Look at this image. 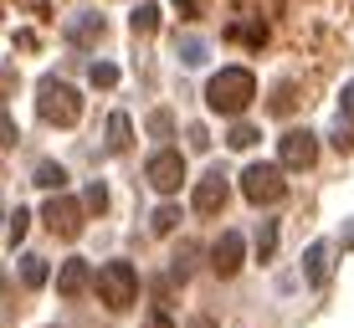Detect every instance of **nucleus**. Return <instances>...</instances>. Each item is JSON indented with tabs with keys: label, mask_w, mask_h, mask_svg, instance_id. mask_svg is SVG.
I'll return each instance as SVG.
<instances>
[{
	"label": "nucleus",
	"mask_w": 354,
	"mask_h": 328,
	"mask_svg": "<svg viewBox=\"0 0 354 328\" xmlns=\"http://www.w3.org/2000/svg\"><path fill=\"white\" fill-rule=\"evenodd\" d=\"M46 277H52V267H46L41 257H21V282L26 287H41Z\"/></svg>",
	"instance_id": "dca6fc26"
},
{
	"label": "nucleus",
	"mask_w": 354,
	"mask_h": 328,
	"mask_svg": "<svg viewBox=\"0 0 354 328\" xmlns=\"http://www.w3.org/2000/svg\"><path fill=\"white\" fill-rule=\"evenodd\" d=\"M36 118L41 124H52V128H72L82 118V98H77V88L62 77H41L36 82Z\"/></svg>",
	"instance_id": "7ed1b4c3"
},
{
	"label": "nucleus",
	"mask_w": 354,
	"mask_h": 328,
	"mask_svg": "<svg viewBox=\"0 0 354 328\" xmlns=\"http://www.w3.org/2000/svg\"><path fill=\"white\" fill-rule=\"evenodd\" d=\"M257 98V77H252L247 67H221L211 72V82H205V103H211V113H226V118H241V108Z\"/></svg>",
	"instance_id": "f257e3e1"
},
{
	"label": "nucleus",
	"mask_w": 354,
	"mask_h": 328,
	"mask_svg": "<svg viewBox=\"0 0 354 328\" xmlns=\"http://www.w3.org/2000/svg\"><path fill=\"white\" fill-rule=\"evenodd\" d=\"M272 251H277V221H262V231H257V262H272Z\"/></svg>",
	"instance_id": "a211bd4d"
},
{
	"label": "nucleus",
	"mask_w": 354,
	"mask_h": 328,
	"mask_svg": "<svg viewBox=\"0 0 354 328\" xmlns=\"http://www.w3.org/2000/svg\"><path fill=\"white\" fill-rule=\"evenodd\" d=\"M144 328H175V323H169V313H154V318L144 323Z\"/></svg>",
	"instance_id": "7c9ffc66"
},
{
	"label": "nucleus",
	"mask_w": 354,
	"mask_h": 328,
	"mask_svg": "<svg viewBox=\"0 0 354 328\" xmlns=\"http://www.w3.org/2000/svg\"><path fill=\"white\" fill-rule=\"evenodd\" d=\"M180 62H185V67L205 62V36H180Z\"/></svg>",
	"instance_id": "f3484780"
},
{
	"label": "nucleus",
	"mask_w": 354,
	"mask_h": 328,
	"mask_svg": "<svg viewBox=\"0 0 354 328\" xmlns=\"http://www.w3.org/2000/svg\"><path fill=\"white\" fill-rule=\"evenodd\" d=\"M334 149H354V77L339 98V124H334Z\"/></svg>",
	"instance_id": "9b49d317"
},
{
	"label": "nucleus",
	"mask_w": 354,
	"mask_h": 328,
	"mask_svg": "<svg viewBox=\"0 0 354 328\" xmlns=\"http://www.w3.org/2000/svg\"><path fill=\"white\" fill-rule=\"evenodd\" d=\"M97 31H103V21H97L93 10H82V21H72V41H93Z\"/></svg>",
	"instance_id": "6ab92c4d"
},
{
	"label": "nucleus",
	"mask_w": 354,
	"mask_h": 328,
	"mask_svg": "<svg viewBox=\"0 0 354 328\" xmlns=\"http://www.w3.org/2000/svg\"><path fill=\"white\" fill-rule=\"evenodd\" d=\"M144 180H149L160 195H175V190L185 185V160H180V149H154L149 164H144Z\"/></svg>",
	"instance_id": "423d86ee"
},
{
	"label": "nucleus",
	"mask_w": 354,
	"mask_h": 328,
	"mask_svg": "<svg viewBox=\"0 0 354 328\" xmlns=\"http://www.w3.org/2000/svg\"><path fill=\"white\" fill-rule=\"evenodd\" d=\"M31 180H36L41 190H62V185H67L62 164H52V160H41V164H36V169H31Z\"/></svg>",
	"instance_id": "4468645a"
},
{
	"label": "nucleus",
	"mask_w": 354,
	"mask_h": 328,
	"mask_svg": "<svg viewBox=\"0 0 354 328\" xmlns=\"http://www.w3.org/2000/svg\"><path fill=\"white\" fill-rule=\"evenodd\" d=\"M241 195H247L252 205H277L288 195L283 164H247V169H241Z\"/></svg>",
	"instance_id": "20e7f679"
},
{
	"label": "nucleus",
	"mask_w": 354,
	"mask_h": 328,
	"mask_svg": "<svg viewBox=\"0 0 354 328\" xmlns=\"http://www.w3.org/2000/svg\"><path fill=\"white\" fill-rule=\"evenodd\" d=\"M129 144H133L129 113H113V118H108V149H129Z\"/></svg>",
	"instance_id": "ddd939ff"
},
{
	"label": "nucleus",
	"mask_w": 354,
	"mask_h": 328,
	"mask_svg": "<svg viewBox=\"0 0 354 328\" xmlns=\"http://www.w3.org/2000/svg\"><path fill=\"white\" fill-rule=\"evenodd\" d=\"M349 247H354V231H349Z\"/></svg>",
	"instance_id": "2f4dec72"
},
{
	"label": "nucleus",
	"mask_w": 354,
	"mask_h": 328,
	"mask_svg": "<svg viewBox=\"0 0 354 328\" xmlns=\"http://www.w3.org/2000/svg\"><path fill=\"white\" fill-rule=\"evenodd\" d=\"M88 82H93V88H118V67L113 62H93Z\"/></svg>",
	"instance_id": "412c9836"
},
{
	"label": "nucleus",
	"mask_w": 354,
	"mask_h": 328,
	"mask_svg": "<svg viewBox=\"0 0 354 328\" xmlns=\"http://www.w3.org/2000/svg\"><path fill=\"white\" fill-rule=\"evenodd\" d=\"M41 221L52 236H77V226H82V205L72 200V195H52L41 205Z\"/></svg>",
	"instance_id": "1a4fd4ad"
},
{
	"label": "nucleus",
	"mask_w": 354,
	"mask_h": 328,
	"mask_svg": "<svg viewBox=\"0 0 354 328\" xmlns=\"http://www.w3.org/2000/svg\"><path fill=\"white\" fill-rule=\"evenodd\" d=\"M226 144H231V149H252V144H257V128L236 118V124H231V133H226Z\"/></svg>",
	"instance_id": "aec40b11"
},
{
	"label": "nucleus",
	"mask_w": 354,
	"mask_h": 328,
	"mask_svg": "<svg viewBox=\"0 0 354 328\" xmlns=\"http://www.w3.org/2000/svg\"><path fill=\"white\" fill-rule=\"evenodd\" d=\"M241 262H247V236H241V231L216 236V247H211V272H216V277H236Z\"/></svg>",
	"instance_id": "6e6552de"
},
{
	"label": "nucleus",
	"mask_w": 354,
	"mask_h": 328,
	"mask_svg": "<svg viewBox=\"0 0 354 328\" xmlns=\"http://www.w3.org/2000/svg\"><path fill=\"white\" fill-rule=\"evenodd\" d=\"M26 221H31V211H10V231H6V236H10V247H16L21 236H26Z\"/></svg>",
	"instance_id": "bb28decb"
},
{
	"label": "nucleus",
	"mask_w": 354,
	"mask_h": 328,
	"mask_svg": "<svg viewBox=\"0 0 354 328\" xmlns=\"http://www.w3.org/2000/svg\"><path fill=\"white\" fill-rule=\"evenodd\" d=\"M185 133H190V144H195V149H205V144H211V133H205V124H190Z\"/></svg>",
	"instance_id": "c85d7f7f"
},
{
	"label": "nucleus",
	"mask_w": 354,
	"mask_h": 328,
	"mask_svg": "<svg viewBox=\"0 0 354 328\" xmlns=\"http://www.w3.org/2000/svg\"><path fill=\"white\" fill-rule=\"evenodd\" d=\"M190 267H195V247H180L175 267H169V282H185V277H190Z\"/></svg>",
	"instance_id": "5701e85b"
},
{
	"label": "nucleus",
	"mask_w": 354,
	"mask_h": 328,
	"mask_svg": "<svg viewBox=\"0 0 354 328\" xmlns=\"http://www.w3.org/2000/svg\"><path fill=\"white\" fill-rule=\"evenodd\" d=\"M303 277H308L313 287L328 282V241H313V247H308V257H303Z\"/></svg>",
	"instance_id": "f8f14e48"
},
{
	"label": "nucleus",
	"mask_w": 354,
	"mask_h": 328,
	"mask_svg": "<svg viewBox=\"0 0 354 328\" xmlns=\"http://www.w3.org/2000/svg\"><path fill=\"white\" fill-rule=\"evenodd\" d=\"M313 160H319V133L313 128H288L277 139V164L283 169H313Z\"/></svg>",
	"instance_id": "39448f33"
},
{
	"label": "nucleus",
	"mask_w": 354,
	"mask_h": 328,
	"mask_svg": "<svg viewBox=\"0 0 354 328\" xmlns=\"http://www.w3.org/2000/svg\"><path fill=\"white\" fill-rule=\"evenodd\" d=\"M154 21H160V6H154V0H144V6L133 10V31H149Z\"/></svg>",
	"instance_id": "a878e982"
},
{
	"label": "nucleus",
	"mask_w": 354,
	"mask_h": 328,
	"mask_svg": "<svg viewBox=\"0 0 354 328\" xmlns=\"http://www.w3.org/2000/svg\"><path fill=\"white\" fill-rule=\"evenodd\" d=\"M185 328H216V318H211V313H195V318H190Z\"/></svg>",
	"instance_id": "c756f323"
},
{
	"label": "nucleus",
	"mask_w": 354,
	"mask_h": 328,
	"mask_svg": "<svg viewBox=\"0 0 354 328\" xmlns=\"http://www.w3.org/2000/svg\"><path fill=\"white\" fill-rule=\"evenodd\" d=\"M88 282H93L88 262H82V257H67V262H62V272H57V293H62V298H77Z\"/></svg>",
	"instance_id": "9d476101"
},
{
	"label": "nucleus",
	"mask_w": 354,
	"mask_h": 328,
	"mask_svg": "<svg viewBox=\"0 0 354 328\" xmlns=\"http://www.w3.org/2000/svg\"><path fill=\"white\" fill-rule=\"evenodd\" d=\"M149 133H154V139H169V133H175V118H169L165 108H154V113H149Z\"/></svg>",
	"instance_id": "393cba45"
},
{
	"label": "nucleus",
	"mask_w": 354,
	"mask_h": 328,
	"mask_svg": "<svg viewBox=\"0 0 354 328\" xmlns=\"http://www.w3.org/2000/svg\"><path fill=\"white\" fill-rule=\"evenodd\" d=\"M93 293L103 308H113V313H129L133 302H139V272H133V262H103L93 272Z\"/></svg>",
	"instance_id": "f03ea898"
},
{
	"label": "nucleus",
	"mask_w": 354,
	"mask_h": 328,
	"mask_svg": "<svg viewBox=\"0 0 354 328\" xmlns=\"http://www.w3.org/2000/svg\"><path fill=\"white\" fill-rule=\"evenodd\" d=\"M267 108H272L277 118H283V113H292V108H298V98H292V88H288V82H277V93H272V103H267Z\"/></svg>",
	"instance_id": "b1692460"
},
{
	"label": "nucleus",
	"mask_w": 354,
	"mask_h": 328,
	"mask_svg": "<svg viewBox=\"0 0 354 328\" xmlns=\"http://www.w3.org/2000/svg\"><path fill=\"white\" fill-rule=\"evenodd\" d=\"M0 144H16V124H10L6 108H0Z\"/></svg>",
	"instance_id": "cd10ccee"
},
{
	"label": "nucleus",
	"mask_w": 354,
	"mask_h": 328,
	"mask_svg": "<svg viewBox=\"0 0 354 328\" xmlns=\"http://www.w3.org/2000/svg\"><path fill=\"white\" fill-rule=\"evenodd\" d=\"M226 195H231V175L226 169H205V180L195 185V215H221V205H226Z\"/></svg>",
	"instance_id": "0eeeda50"
},
{
	"label": "nucleus",
	"mask_w": 354,
	"mask_h": 328,
	"mask_svg": "<svg viewBox=\"0 0 354 328\" xmlns=\"http://www.w3.org/2000/svg\"><path fill=\"white\" fill-rule=\"evenodd\" d=\"M82 200H88V215H103V211H108V185H103V180H93Z\"/></svg>",
	"instance_id": "4be33fe9"
},
{
	"label": "nucleus",
	"mask_w": 354,
	"mask_h": 328,
	"mask_svg": "<svg viewBox=\"0 0 354 328\" xmlns=\"http://www.w3.org/2000/svg\"><path fill=\"white\" fill-rule=\"evenodd\" d=\"M175 226H180V211H175V205H154V215H149V231H154V236H175Z\"/></svg>",
	"instance_id": "2eb2a0df"
}]
</instances>
